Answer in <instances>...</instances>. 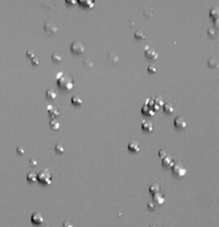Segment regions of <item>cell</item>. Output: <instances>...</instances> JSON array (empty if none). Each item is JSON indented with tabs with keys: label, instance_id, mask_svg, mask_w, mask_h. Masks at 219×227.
Masks as SVG:
<instances>
[{
	"label": "cell",
	"instance_id": "cell-1",
	"mask_svg": "<svg viewBox=\"0 0 219 227\" xmlns=\"http://www.w3.org/2000/svg\"><path fill=\"white\" fill-rule=\"evenodd\" d=\"M51 179H52V176L51 174V172L47 169H44L39 174H37V180L43 185L51 184Z\"/></svg>",
	"mask_w": 219,
	"mask_h": 227
},
{
	"label": "cell",
	"instance_id": "cell-2",
	"mask_svg": "<svg viewBox=\"0 0 219 227\" xmlns=\"http://www.w3.org/2000/svg\"><path fill=\"white\" fill-rule=\"evenodd\" d=\"M172 172L174 173L175 176H176L178 178L183 177L186 173V169L183 167V165L180 163H174V165L172 166Z\"/></svg>",
	"mask_w": 219,
	"mask_h": 227
},
{
	"label": "cell",
	"instance_id": "cell-3",
	"mask_svg": "<svg viewBox=\"0 0 219 227\" xmlns=\"http://www.w3.org/2000/svg\"><path fill=\"white\" fill-rule=\"evenodd\" d=\"M174 124H175V126H176V128L177 130H185V129L187 128V123H186V121H185L182 117H177L175 119Z\"/></svg>",
	"mask_w": 219,
	"mask_h": 227
},
{
	"label": "cell",
	"instance_id": "cell-4",
	"mask_svg": "<svg viewBox=\"0 0 219 227\" xmlns=\"http://www.w3.org/2000/svg\"><path fill=\"white\" fill-rule=\"evenodd\" d=\"M31 221L32 223L34 225H41L44 222V217L41 215V213H33V215L31 216Z\"/></svg>",
	"mask_w": 219,
	"mask_h": 227
},
{
	"label": "cell",
	"instance_id": "cell-5",
	"mask_svg": "<svg viewBox=\"0 0 219 227\" xmlns=\"http://www.w3.org/2000/svg\"><path fill=\"white\" fill-rule=\"evenodd\" d=\"M128 147H129V150L130 152H133V153H137V152L140 151V145L137 143L136 142H131L128 145Z\"/></svg>",
	"mask_w": 219,
	"mask_h": 227
},
{
	"label": "cell",
	"instance_id": "cell-6",
	"mask_svg": "<svg viewBox=\"0 0 219 227\" xmlns=\"http://www.w3.org/2000/svg\"><path fill=\"white\" fill-rule=\"evenodd\" d=\"M162 164H163L164 167H170V166H173V165H174V160L171 157L166 155L164 158H163Z\"/></svg>",
	"mask_w": 219,
	"mask_h": 227
},
{
	"label": "cell",
	"instance_id": "cell-7",
	"mask_svg": "<svg viewBox=\"0 0 219 227\" xmlns=\"http://www.w3.org/2000/svg\"><path fill=\"white\" fill-rule=\"evenodd\" d=\"M141 127H142L143 130L148 131V132H151V131H152V130H153V125L149 121H145L143 124H142Z\"/></svg>",
	"mask_w": 219,
	"mask_h": 227
},
{
	"label": "cell",
	"instance_id": "cell-8",
	"mask_svg": "<svg viewBox=\"0 0 219 227\" xmlns=\"http://www.w3.org/2000/svg\"><path fill=\"white\" fill-rule=\"evenodd\" d=\"M164 197H163V195H159V194H155V195H154V197H153V202H155V203H157V204H161V203H163L164 202Z\"/></svg>",
	"mask_w": 219,
	"mask_h": 227
},
{
	"label": "cell",
	"instance_id": "cell-9",
	"mask_svg": "<svg viewBox=\"0 0 219 227\" xmlns=\"http://www.w3.org/2000/svg\"><path fill=\"white\" fill-rule=\"evenodd\" d=\"M27 179L31 183L36 182L37 181V174H35V172H30L27 174Z\"/></svg>",
	"mask_w": 219,
	"mask_h": 227
},
{
	"label": "cell",
	"instance_id": "cell-10",
	"mask_svg": "<svg viewBox=\"0 0 219 227\" xmlns=\"http://www.w3.org/2000/svg\"><path fill=\"white\" fill-rule=\"evenodd\" d=\"M158 190H159V186L156 184H151L150 186V188H149V192L151 193V194H157L158 192Z\"/></svg>",
	"mask_w": 219,
	"mask_h": 227
},
{
	"label": "cell",
	"instance_id": "cell-11",
	"mask_svg": "<svg viewBox=\"0 0 219 227\" xmlns=\"http://www.w3.org/2000/svg\"><path fill=\"white\" fill-rule=\"evenodd\" d=\"M164 111L166 112V113L171 114V113L174 111V108H173V106L171 105L170 104H166V105H164Z\"/></svg>",
	"mask_w": 219,
	"mask_h": 227
},
{
	"label": "cell",
	"instance_id": "cell-12",
	"mask_svg": "<svg viewBox=\"0 0 219 227\" xmlns=\"http://www.w3.org/2000/svg\"><path fill=\"white\" fill-rule=\"evenodd\" d=\"M55 150H56V152H57V153H62L64 152V148H63L62 145L57 144Z\"/></svg>",
	"mask_w": 219,
	"mask_h": 227
},
{
	"label": "cell",
	"instance_id": "cell-13",
	"mask_svg": "<svg viewBox=\"0 0 219 227\" xmlns=\"http://www.w3.org/2000/svg\"><path fill=\"white\" fill-rule=\"evenodd\" d=\"M62 227H74V226H73L72 223L69 222V221H64V222L62 223Z\"/></svg>",
	"mask_w": 219,
	"mask_h": 227
},
{
	"label": "cell",
	"instance_id": "cell-14",
	"mask_svg": "<svg viewBox=\"0 0 219 227\" xmlns=\"http://www.w3.org/2000/svg\"><path fill=\"white\" fill-rule=\"evenodd\" d=\"M150 227H156V226H150Z\"/></svg>",
	"mask_w": 219,
	"mask_h": 227
},
{
	"label": "cell",
	"instance_id": "cell-15",
	"mask_svg": "<svg viewBox=\"0 0 219 227\" xmlns=\"http://www.w3.org/2000/svg\"><path fill=\"white\" fill-rule=\"evenodd\" d=\"M46 227H47V226H46Z\"/></svg>",
	"mask_w": 219,
	"mask_h": 227
}]
</instances>
